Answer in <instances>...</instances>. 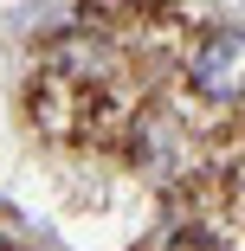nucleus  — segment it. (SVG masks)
I'll return each mask as SVG.
<instances>
[{"instance_id": "f257e3e1", "label": "nucleus", "mask_w": 245, "mask_h": 251, "mask_svg": "<svg viewBox=\"0 0 245 251\" xmlns=\"http://www.w3.org/2000/svg\"><path fill=\"white\" fill-rule=\"evenodd\" d=\"M239 65H245V39L239 26H213L200 45H193V58H187V84L207 97V103H239Z\"/></svg>"}, {"instance_id": "f03ea898", "label": "nucleus", "mask_w": 245, "mask_h": 251, "mask_svg": "<svg viewBox=\"0 0 245 251\" xmlns=\"http://www.w3.org/2000/svg\"><path fill=\"white\" fill-rule=\"evenodd\" d=\"M162 251H207V245H200V238H168Z\"/></svg>"}]
</instances>
